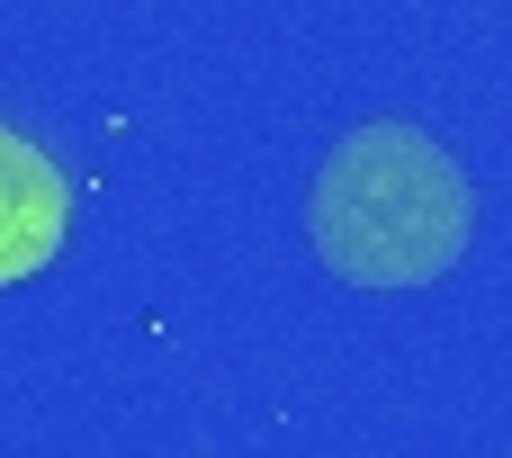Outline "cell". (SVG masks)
<instances>
[{
    "label": "cell",
    "mask_w": 512,
    "mask_h": 458,
    "mask_svg": "<svg viewBox=\"0 0 512 458\" xmlns=\"http://www.w3.org/2000/svg\"><path fill=\"white\" fill-rule=\"evenodd\" d=\"M468 225H477V198L423 126H360L351 144H333L315 207H306L315 261L351 288L441 279L468 252Z\"/></svg>",
    "instance_id": "1"
},
{
    "label": "cell",
    "mask_w": 512,
    "mask_h": 458,
    "mask_svg": "<svg viewBox=\"0 0 512 458\" xmlns=\"http://www.w3.org/2000/svg\"><path fill=\"white\" fill-rule=\"evenodd\" d=\"M63 225H72V189H63V171H54L27 135L0 126V288L36 279V270L63 252Z\"/></svg>",
    "instance_id": "2"
}]
</instances>
